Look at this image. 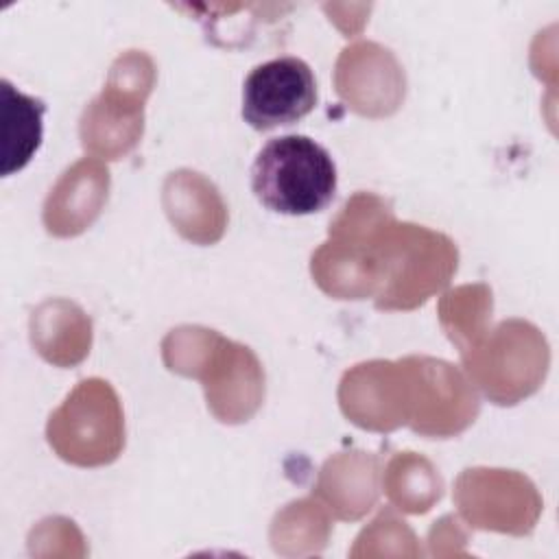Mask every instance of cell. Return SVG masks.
<instances>
[{
	"mask_svg": "<svg viewBox=\"0 0 559 559\" xmlns=\"http://www.w3.org/2000/svg\"><path fill=\"white\" fill-rule=\"evenodd\" d=\"M155 79L153 61L142 50H129L111 66L103 94L81 116V144L85 151L118 159L142 135V109Z\"/></svg>",
	"mask_w": 559,
	"mask_h": 559,
	"instance_id": "cell-4",
	"label": "cell"
},
{
	"mask_svg": "<svg viewBox=\"0 0 559 559\" xmlns=\"http://www.w3.org/2000/svg\"><path fill=\"white\" fill-rule=\"evenodd\" d=\"M162 349L170 371L203 380L207 406L221 421H247L260 406L264 373L249 347L186 325L173 330Z\"/></svg>",
	"mask_w": 559,
	"mask_h": 559,
	"instance_id": "cell-1",
	"label": "cell"
},
{
	"mask_svg": "<svg viewBox=\"0 0 559 559\" xmlns=\"http://www.w3.org/2000/svg\"><path fill=\"white\" fill-rule=\"evenodd\" d=\"M46 437L68 463L94 467L111 463L124 445V424L109 382L90 378L50 415Z\"/></svg>",
	"mask_w": 559,
	"mask_h": 559,
	"instance_id": "cell-5",
	"label": "cell"
},
{
	"mask_svg": "<svg viewBox=\"0 0 559 559\" xmlns=\"http://www.w3.org/2000/svg\"><path fill=\"white\" fill-rule=\"evenodd\" d=\"M384 485L391 502L408 513L428 511L443 489L435 467L413 452H400L389 463Z\"/></svg>",
	"mask_w": 559,
	"mask_h": 559,
	"instance_id": "cell-15",
	"label": "cell"
},
{
	"mask_svg": "<svg viewBox=\"0 0 559 559\" xmlns=\"http://www.w3.org/2000/svg\"><path fill=\"white\" fill-rule=\"evenodd\" d=\"M31 343L52 365H76L90 352V319L72 301L48 299L31 314Z\"/></svg>",
	"mask_w": 559,
	"mask_h": 559,
	"instance_id": "cell-12",
	"label": "cell"
},
{
	"mask_svg": "<svg viewBox=\"0 0 559 559\" xmlns=\"http://www.w3.org/2000/svg\"><path fill=\"white\" fill-rule=\"evenodd\" d=\"M343 413L360 428L393 430L411 419V384L404 360L356 365L341 380Z\"/></svg>",
	"mask_w": 559,
	"mask_h": 559,
	"instance_id": "cell-8",
	"label": "cell"
},
{
	"mask_svg": "<svg viewBox=\"0 0 559 559\" xmlns=\"http://www.w3.org/2000/svg\"><path fill=\"white\" fill-rule=\"evenodd\" d=\"M336 164L312 138H271L251 166V190L271 212L306 216L325 210L336 192Z\"/></svg>",
	"mask_w": 559,
	"mask_h": 559,
	"instance_id": "cell-2",
	"label": "cell"
},
{
	"mask_svg": "<svg viewBox=\"0 0 559 559\" xmlns=\"http://www.w3.org/2000/svg\"><path fill=\"white\" fill-rule=\"evenodd\" d=\"M2 92V177L22 170L41 144L44 135V100L26 96L7 79L0 81Z\"/></svg>",
	"mask_w": 559,
	"mask_h": 559,
	"instance_id": "cell-14",
	"label": "cell"
},
{
	"mask_svg": "<svg viewBox=\"0 0 559 559\" xmlns=\"http://www.w3.org/2000/svg\"><path fill=\"white\" fill-rule=\"evenodd\" d=\"M109 170L96 159L68 168L44 203V225L52 236H76L87 229L107 201Z\"/></svg>",
	"mask_w": 559,
	"mask_h": 559,
	"instance_id": "cell-10",
	"label": "cell"
},
{
	"mask_svg": "<svg viewBox=\"0 0 559 559\" xmlns=\"http://www.w3.org/2000/svg\"><path fill=\"white\" fill-rule=\"evenodd\" d=\"M162 201L170 223L183 238L212 245L223 236L227 223L223 199L214 183L201 173H170L164 183Z\"/></svg>",
	"mask_w": 559,
	"mask_h": 559,
	"instance_id": "cell-11",
	"label": "cell"
},
{
	"mask_svg": "<svg viewBox=\"0 0 559 559\" xmlns=\"http://www.w3.org/2000/svg\"><path fill=\"white\" fill-rule=\"evenodd\" d=\"M411 384V428L426 437H452L478 415V397L459 369L443 360L404 358Z\"/></svg>",
	"mask_w": 559,
	"mask_h": 559,
	"instance_id": "cell-6",
	"label": "cell"
},
{
	"mask_svg": "<svg viewBox=\"0 0 559 559\" xmlns=\"http://www.w3.org/2000/svg\"><path fill=\"white\" fill-rule=\"evenodd\" d=\"M378 461L367 452H347L330 459L317 485V491L332 504L343 520H356L369 511L378 496Z\"/></svg>",
	"mask_w": 559,
	"mask_h": 559,
	"instance_id": "cell-13",
	"label": "cell"
},
{
	"mask_svg": "<svg viewBox=\"0 0 559 559\" xmlns=\"http://www.w3.org/2000/svg\"><path fill=\"white\" fill-rule=\"evenodd\" d=\"M336 92L362 116H389L404 98V72L389 48L373 41L347 46L336 61Z\"/></svg>",
	"mask_w": 559,
	"mask_h": 559,
	"instance_id": "cell-9",
	"label": "cell"
},
{
	"mask_svg": "<svg viewBox=\"0 0 559 559\" xmlns=\"http://www.w3.org/2000/svg\"><path fill=\"white\" fill-rule=\"evenodd\" d=\"M317 105V81L299 57H277L255 66L242 83V118L255 131L288 127Z\"/></svg>",
	"mask_w": 559,
	"mask_h": 559,
	"instance_id": "cell-7",
	"label": "cell"
},
{
	"mask_svg": "<svg viewBox=\"0 0 559 559\" xmlns=\"http://www.w3.org/2000/svg\"><path fill=\"white\" fill-rule=\"evenodd\" d=\"M382 262L380 310H411L443 288L456 271V247L443 234L389 221L376 236Z\"/></svg>",
	"mask_w": 559,
	"mask_h": 559,
	"instance_id": "cell-3",
	"label": "cell"
}]
</instances>
